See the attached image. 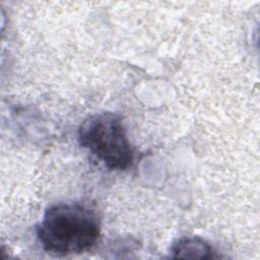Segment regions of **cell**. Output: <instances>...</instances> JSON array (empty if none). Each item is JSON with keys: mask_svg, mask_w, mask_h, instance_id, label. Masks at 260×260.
I'll return each instance as SVG.
<instances>
[{"mask_svg": "<svg viewBox=\"0 0 260 260\" xmlns=\"http://www.w3.org/2000/svg\"><path fill=\"white\" fill-rule=\"evenodd\" d=\"M77 138L82 147L110 170L123 171L133 162L132 147L122 119L116 113L88 116L79 126Z\"/></svg>", "mask_w": 260, "mask_h": 260, "instance_id": "obj_2", "label": "cell"}, {"mask_svg": "<svg viewBox=\"0 0 260 260\" xmlns=\"http://www.w3.org/2000/svg\"><path fill=\"white\" fill-rule=\"evenodd\" d=\"M173 258H217L212 247L197 237H184L177 240L172 248Z\"/></svg>", "mask_w": 260, "mask_h": 260, "instance_id": "obj_3", "label": "cell"}, {"mask_svg": "<svg viewBox=\"0 0 260 260\" xmlns=\"http://www.w3.org/2000/svg\"><path fill=\"white\" fill-rule=\"evenodd\" d=\"M101 235V219L85 203H57L49 206L37 226L43 249L55 256L80 254L90 250Z\"/></svg>", "mask_w": 260, "mask_h": 260, "instance_id": "obj_1", "label": "cell"}]
</instances>
